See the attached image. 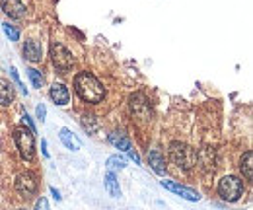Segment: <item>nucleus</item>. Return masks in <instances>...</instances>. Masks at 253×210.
<instances>
[{
    "label": "nucleus",
    "mask_w": 253,
    "mask_h": 210,
    "mask_svg": "<svg viewBox=\"0 0 253 210\" xmlns=\"http://www.w3.org/2000/svg\"><path fill=\"white\" fill-rule=\"evenodd\" d=\"M35 113H37V119H41V123H43L45 117H47V109H45V105H43V103H41V105H37Z\"/></svg>",
    "instance_id": "5701e85b"
},
{
    "label": "nucleus",
    "mask_w": 253,
    "mask_h": 210,
    "mask_svg": "<svg viewBox=\"0 0 253 210\" xmlns=\"http://www.w3.org/2000/svg\"><path fill=\"white\" fill-rule=\"evenodd\" d=\"M169 158L173 164H177L179 168H185V169H191L197 164V152L185 144H181V142L169 144Z\"/></svg>",
    "instance_id": "f03ea898"
},
{
    "label": "nucleus",
    "mask_w": 253,
    "mask_h": 210,
    "mask_svg": "<svg viewBox=\"0 0 253 210\" xmlns=\"http://www.w3.org/2000/svg\"><path fill=\"white\" fill-rule=\"evenodd\" d=\"M28 76H30V80H32L33 88H39V90H41V84H43V76H41V72L35 70V68H30V70H28Z\"/></svg>",
    "instance_id": "6ab92c4d"
},
{
    "label": "nucleus",
    "mask_w": 253,
    "mask_h": 210,
    "mask_svg": "<svg viewBox=\"0 0 253 210\" xmlns=\"http://www.w3.org/2000/svg\"><path fill=\"white\" fill-rule=\"evenodd\" d=\"M2 28H4V33L10 37V41H18V39H20V31L16 30L14 26H10V24H2Z\"/></svg>",
    "instance_id": "412c9836"
},
{
    "label": "nucleus",
    "mask_w": 253,
    "mask_h": 210,
    "mask_svg": "<svg viewBox=\"0 0 253 210\" xmlns=\"http://www.w3.org/2000/svg\"><path fill=\"white\" fill-rule=\"evenodd\" d=\"M128 101H130V111H132L134 117H138L140 121H150V117H152V109H150L148 99H146L142 93H134V95H130Z\"/></svg>",
    "instance_id": "423d86ee"
},
{
    "label": "nucleus",
    "mask_w": 253,
    "mask_h": 210,
    "mask_svg": "<svg viewBox=\"0 0 253 210\" xmlns=\"http://www.w3.org/2000/svg\"><path fill=\"white\" fill-rule=\"evenodd\" d=\"M35 210H49V205H47V199H39L37 201V205H35Z\"/></svg>",
    "instance_id": "b1692460"
},
{
    "label": "nucleus",
    "mask_w": 253,
    "mask_h": 210,
    "mask_svg": "<svg viewBox=\"0 0 253 210\" xmlns=\"http://www.w3.org/2000/svg\"><path fill=\"white\" fill-rule=\"evenodd\" d=\"M126 162L123 158H119V156H111V158H107V171H121V169H125Z\"/></svg>",
    "instance_id": "a211bd4d"
},
{
    "label": "nucleus",
    "mask_w": 253,
    "mask_h": 210,
    "mask_svg": "<svg viewBox=\"0 0 253 210\" xmlns=\"http://www.w3.org/2000/svg\"><path fill=\"white\" fill-rule=\"evenodd\" d=\"M105 189H107V193H109L113 199H119V197H121L119 181H117L113 171H107V175H105Z\"/></svg>",
    "instance_id": "4468645a"
},
{
    "label": "nucleus",
    "mask_w": 253,
    "mask_h": 210,
    "mask_svg": "<svg viewBox=\"0 0 253 210\" xmlns=\"http://www.w3.org/2000/svg\"><path fill=\"white\" fill-rule=\"evenodd\" d=\"M41 57H43L41 45H39L35 39H28L26 45H24V59L30 60V62H39Z\"/></svg>",
    "instance_id": "9d476101"
},
{
    "label": "nucleus",
    "mask_w": 253,
    "mask_h": 210,
    "mask_svg": "<svg viewBox=\"0 0 253 210\" xmlns=\"http://www.w3.org/2000/svg\"><path fill=\"white\" fill-rule=\"evenodd\" d=\"M74 90L86 103H99L105 97V90L92 72H78L74 78Z\"/></svg>",
    "instance_id": "f257e3e1"
},
{
    "label": "nucleus",
    "mask_w": 253,
    "mask_h": 210,
    "mask_svg": "<svg viewBox=\"0 0 253 210\" xmlns=\"http://www.w3.org/2000/svg\"><path fill=\"white\" fill-rule=\"evenodd\" d=\"M82 126H84L88 132H95V130H97V123H95V119L92 115H84V117H82Z\"/></svg>",
    "instance_id": "aec40b11"
},
{
    "label": "nucleus",
    "mask_w": 253,
    "mask_h": 210,
    "mask_svg": "<svg viewBox=\"0 0 253 210\" xmlns=\"http://www.w3.org/2000/svg\"><path fill=\"white\" fill-rule=\"evenodd\" d=\"M162 187L168 189V191H171V193H175V195H179L181 199L193 201V203L201 199V195H199L197 191H193L189 187H183V185H179V183H175V181H162Z\"/></svg>",
    "instance_id": "6e6552de"
},
{
    "label": "nucleus",
    "mask_w": 253,
    "mask_h": 210,
    "mask_svg": "<svg viewBox=\"0 0 253 210\" xmlns=\"http://www.w3.org/2000/svg\"><path fill=\"white\" fill-rule=\"evenodd\" d=\"M51 193H53V195H55V199H57V201H61V193H59V191H57V189H55V187H53V189H51Z\"/></svg>",
    "instance_id": "cd10ccee"
},
{
    "label": "nucleus",
    "mask_w": 253,
    "mask_h": 210,
    "mask_svg": "<svg viewBox=\"0 0 253 210\" xmlns=\"http://www.w3.org/2000/svg\"><path fill=\"white\" fill-rule=\"evenodd\" d=\"M61 140H63V144L68 150H78V142H76V138L70 134L68 128H61Z\"/></svg>",
    "instance_id": "f3484780"
},
{
    "label": "nucleus",
    "mask_w": 253,
    "mask_h": 210,
    "mask_svg": "<svg viewBox=\"0 0 253 210\" xmlns=\"http://www.w3.org/2000/svg\"><path fill=\"white\" fill-rule=\"evenodd\" d=\"M12 101H14V86L6 78H0V105H10Z\"/></svg>",
    "instance_id": "f8f14e48"
},
{
    "label": "nucleus",
    "mask_w": 253,
    "mask_h": 210,
    "mask_svg": "<svg viewBox=\"0 0 253 210\" xmlns=\"http://www.w3.org/2000/svg\"><path fill=\"white\" fill-rule=\"evenodd\" d=\"M218 193H220V197L224 201L234 203V201H238V199L242 197V193H244V183H242V179H238V177H234V175H228V177H224V179L218 183Z\"/></svg>",
    "instance_id": "20e7f679"
},
{
    "label": "nucleus",
    "mask_w": 253,
    "mask_h": 210,
    "mask_svg": "<svg viewBox=\"0 0 253 210\" xmlns=\"http://www.w3.org/2000/svg\"><path fill=\"white\" fill-rule=\"evenodd\" d=\"M49 95H51V99H53L55 105H66L68 99H70V93H68L64 84H53Z\"/></svg>",
    "instance_id": "9b49d317"
},
{
    "label": "nucleus",
    "mask_w": 253,
    "mask_h": 210,
    "mask_svg": "<svg viewBox=\"0 0 253 210\" xmlns=\"http://www.w3.org/2000/svg\"><path fill=\"white\" fill-rule=\"evenodd\" d=\"M109 142L115 146V148H119V150H130L132 146H130V142H128V138L125 136H121V134H117V132H113V134H109Z\"/></svg>",
    "instance_id": "dca6fc26"
},
{
    "label": "nucleus",
    "mask_w": 253,
    "mask_h": 210,
    "mask_svg": "<svg viewBox=\"0 0 253 210\" xmlns=\"http://www.w3.org/2000/svg\"><path fill=\"white\" fill-rule=\"evenodd\" d=\"M148 164L152 166V169H154L158 175H164V173H166V160H164V156H162L158 150L148 152Z\"/></svg>",
    "instance_id": "ddd939ff"
},
{
    "label": "nucleus",
    "mask_w": 253,
    "mask_h": 210,
    "mask_svg": "<svg viewBox=\"0 0 253 210\" xmlns=\"http://www.w3.org/2000/svg\"><path fill=\"white\" fill-rule=\"evenodd\" d=\"M0 6L4 14L10 16L12 20H22L26 16V6L20 0H0Z\"/></svg>",
    "instance_id": "1a4fd4ad"
},
{
    "label": "nucleus",
    "mask_w": 253,
    "mask_h": 210,
    "mask_svg": "<svg viewBox=\"0 0 253 210\" xmlns=\"http://www.w3.org/2000/svg\"><path fill=\"white\" fill-rule=\"evenodd\" d=\"M126 152H128V156H130V158H132V160H134L136 164H140V158H138V154L132 150V148H130V150H126Z\"/></svg>",
    "instance_id": "a878e982"
},
{
    "label": "nucleus",
    "mask_w": 253,
    "mask_h": 210,
    "mask_svg": "<svg viewBox=\"0 0 253 210\" xmlns=\"http://www.w3.org/2000/svg\"><path fill=\"white\" fill-rule=\"evenodd\" d=\"M41 150H43V156H49V152H47V142H45V140H41Z\"/></svg>",
    "instance_id": "bb28decb"
},
{
    "label": "nucleus",
    "mask_w": 253,
    "mask_h": 210,
    "mask_svg": "<svg viewBox=\"0 0 253 210\" xmlns=\"http://www.w3.org/2000/svg\"><path fill=\"white\" fill-rule=\"evenodd\" d=\"M240 169H242L244 177H246L248 181H252V179H253V154H252V152H246V154H244Z\"/></svg>",
    "instance_id": "2eb2a0df"
},
{
    "label": "nucleus",
    "mask_w": 253,
    "mask_h": 210,
    "mask_svg": "<svg viewBox=\"0 0 253 210\" xmlns=\"http://www.w3.org/2000/svg\"><path fill=\"white\" fill-rule=\"evenodd\" d=\"M20 210H28V209H20Z\"/></svg>",
    "instance_id": "c85d7f7f"
},
{
    "label": "nucleus",
    "mask_w": 253,
    "mask_h": 210,
    "mask_svg": "<svg viewBox=\"0 0 253 210\" xmlns=\"http://www.w3.org/2000/svg\"><path fill=\"white\" fill-rule=\"evenodd\" d=\"M24 123H28L30 130H32V132H35V125H33V121H32V117H30V115H24Z\"/></svg>",
    "instance_id": "393cba45"
},
{
    "label": "nucleus",
    "mask_w": 253,
    "mask_h": 210,
    "mask_svg": "<svg viewBox=\"0 0 253 210\" xmlns=\"http://www.w3.org/2000/svg\"><path fill=\"white\" fill-rule=\"evenodd\" d=\"M10 72H12V78H14V82L18 84V88H22V91H24V93L28 95V90H26V86L22 84V80H20V76H18V70H16V68L12 66V68H10Z\"/></svg>",
    "instance_id": "4be33fe9"
},
{
    "label": "nucleus",
    "mask_w": 253,
    "mask_h": 210,
    "mask_svg": "<svg viewBox=\"0 0 253 210\" xmlns=\"http://www.w3.org/2000/svg\"><path fill=\"white\" fill-rule=\"evenodd\" d=\"M51 57H53V64L61 72H68L72 68V64H74V57L70 55V51L64 45L57 43V41L51 45Z\"/></svg>",
    "instance_id": "39448f33"
},
{
    "label": "nucleus",
    "mask_w": 253,
    "mask_h": 210,
    "mask_svg": "<svg viewBox=\"0 0 253 210\" xmlns=\"http://www.w3.org/2000/svg\"><path fill=\"white\" fill-rule=\"evenodd\" d=\"M16 191H18L22 197H26V199L33 197V195L37 193V179H35V175L30 173V171L20 173V175L16 177Z\"/></svg>",
    "instance_id": "0eeeda50"
},
{
    "label": "nucleus",
    "mask_w": 253,
    "mask_h": 210,
    "mask_svg": "<svg viewBox=\"0 0 253 210\" xmlns=\"http://www.w3.org/2000/svg\"><path fill=\"white\" fill-rule=\"evenodd\" d=\"M14 140H16V146L20 150V156L24 160H33V154H35V146H33V132L24 128V126H18L14 130Z\"/></svg>",
    "instance_id": "7ed1b4c3"
}]
</instances>
